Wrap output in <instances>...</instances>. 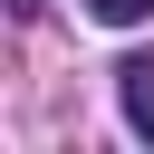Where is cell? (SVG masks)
Returning <instances> with one entry per match:
<instances>
[{
  "label": "cell",
  "mask_w": 154,
  "mask_h": 154,
  "mask_svg": "<svg viewBox=\"0 0 154 154\" xmlns=\"http://www.w3.org/2000/svg\"><path fill=\"white\" fill-rule=\"evenodd\" d=\"M87 10H96L106 29H135V19H154V0H87Z\"/></svg>",
  "instance_id": "7a4b0ae2"
},
{
  "label": "cell",
  "mask_w": 154,
  "mask_h": 154,
  "mask_svg": "<svg viewBox=\"0 0 154 154\" xmlns=\"http://www.w3.org/2000/svg\"><path fill=\"white\" fill-rule=\"evenodd\" d=\"M116 96H125V125L154 135V58H125V67H116Z\"/></svg>",
  "instance_id": "6da1fadb"
}]
</instances>
